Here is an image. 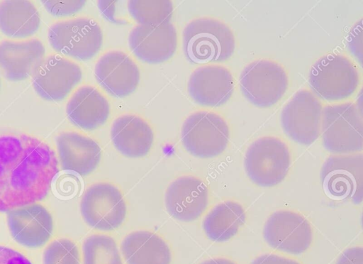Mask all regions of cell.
I'll return each mask as SVG.
<instances>
[{
	"label": "cell",
	"mask_w": 363,
	"mask_h": 264,
	"mask_svg": "<svg viewBox=\"0 0 363 264\" xmlns=\"http://www.w3.org/2000/svg\"><path fill=\"white\" fill-rule=\"evenodd\" d=\"M59 172L54 150L31 135L0 132V211L44 199Z\"/></svg>",
	"instance_id": "6da1fadb"
},
{
	"label": "cell",
	"mask_w": 363,
	"mask_h": 264,
	"mask_svg": "<svg viewBox=\"0 0 363 264\" xmlns=\"http://www.w3.org/2000/svg\"><path fill=\"white\" fill-rule=\"evenodd\" d=\"M182 45L189 61L201 65L228 60L235 51V40L225 23L201 17L186 24L182 33Z\"/></svg>",
	"instance_id": "7a4b0ae2"
},
{
	"label": "cell",
	"mask_w": 363,
	"mask_h": 264,
	"mask_svg": "<svg viewBox=\"0 0 363 264\" xmlns=\"http://www.w3.org/2000/svg\"><path fill=\"white\" fill-rule=\"evenodd\" d=\"M320 133L324 148L337 154L362 151V111L352 102L328 104L323 108Z\"/></svg>",
	"instance_id": "3957f363"
},
{
	"label": "cell",
	"mask_w": 363,
	"mask_h": 264,
	"mask_svg": "<svg viewBox=\"0 0 363 264\" xmlns=\"http://www.w3.org/2000/svg\"><path fill=\"white\" fill-rule=\"evenodd\" d=\"M359 83L360 74L356 65L339 53H329L320 57L308 74L311 89L327 101H338L350 97Z\"/></svg>",
	"instance_id": "277c9868"
},
{
	"label": "cell",
	"mask_w": 363,
	"mask_h": 264,
	"mask_svg": "<svg viewBox=\"0 0 363 264\" xmlns=\"http://www.w3.org/2000/svg\"><path fill=\"white\" fill-rule=\"evenodd\" d=\"M291 163L287 145L275 136H263L247 148L244 158L250 180L261 187H272L286 177Z\"/></svg>",
	"instance_id": "5b68a950"
},
{
	"label": "cell",
	"mask_w": 363,
	"mask_h": 264,
	"mask_svg": "<svg viewBox=\"0 0 363 264\" xmlns=\"http://www.w3.org/2000/svg\"><path fill=\"white\" fill-rule=\"evenodd\" d=\"M127 204L121 189L109 182L91 184L80 201V212L91 228L108 232L121 227L127 216Z\"/></svg>",
	"instance_id": "8992f818"
},
{
	"label": "cell",
	"mask_w": 363,
	"mask_h": 264,
	"mask_svg": "<svg viewBox=\"0 0 363 264\" xmlns=\"http://www.w3.org/2000/svg\"><path fill=\"white\" fill-rule=\"evenodd\" d=\"M51 47L57 53L79 60L92 58L103 44V33L99 23L86 17L60 21L48 31Z\"/></svg>",
	"instance_id": "52a82bcc"
},
{
	"label": "cell",
	"mask_w": 363,
	"mask_h": 264,
	"mask_svg": "<svg viewBox=\"0 0 363 264\" xmlns=\"http://www.w3.org/2000/svg\"><path fill=\"white\" fill-rule=\"evenodd\" d=\"M230 130L225 120L219 114L199 111L190 114L181 129V141L192 155L210 158L221 154L227 148Z\"/></svg>",
	"instance_id": "ba28073f"
},
{
	"label": "cell",
	"mask_w": 363,
	"mask_h": 264,
	"mask_svg": "<svg viewBox=\"0 0 363 264\" xmlns=\"http://www.w3.org/2000/svg\"><path fill=\"white\" fill-rule=\"evenodd\" d=\"M323 190L330 199L359 204L363 199V155H333L320 170Z\"/></svg>",
	"instance_id": "9c48e42d"
},
{
	"label": "cell",
	"mask_w": 363,
	"mask_h": 264,
	"mask_svg": "<svg viewBox=\"0 0 363 264\" xmlns=\"http://www.w3.org/2000/svg\"><path fill=\"white\" fill-rule=\"evenodd\" d=\"M239 84L243 96L251 104L269 107L284 96L289 79L281 65L271 60L259 59L242 70Z\"/></svg>",
	"instance_id": "30bf717a"
},
{
	"label": "cell",
	"mask_w": 363,
	"mask_h": 264,
	"mask_svg": "<svg viewBox=\"0 0 363 264\" xmlns=\"http://www.w3.org/2000/svg\"><path fill=\"white\" fill-rule=\"evenodd\" d=\"M323 106L311 91H297L286 104L280 114L281 126L293 141L312 144L320 134Z\"/></svg>",
	"instance_id": "8fae6325"
},
{
	"label": "cell",
	"mask_w": 363,
	"mask_h": 264,
	"mask_svg": "<svg viewBox=\"0 0 363 264\" xmlns=\"http://www.w3.org/2000/svg\"><path fill=\"white\" fill-rule=\"evenodd\" d=\"M263 237L272 248L298 255L310 247L313 230L308 221L299 213L279 210L267 219Z\"/></svg>",
	"instance_id": "7c38bea8"
},
{
	"label": "cell",
	"mask_w": 363,
	"mask_h": 264,
	"mask_svg": "<svg viewBox=\"0 0 363 264\" xmlns=\"http://www.w3.org/2000/svg\"><path fill=\"white\" fill-rule=\"evenodd\" d=\"M80 67L60 55L45 57L31 75L32 84L39 96L48 101H60L80 82Z\"/></svg>",
	"instance_id": "4fadbf2b"
},
{
	"label": "cell",
	"mask_w": 363,
	"mask_h": 264,
	"mask_svg": "<svg viewBox=\"0 0 363 264\" xmlns=\"http://www.w3.org/2000/svg\"><path fill=\"white\" fill-rule=\"evenodd\" d=\"M208 203L207 185L194 175H182L176 178L169 185L164 194V204L168 213L182 222L199 219Z\"/></svg>",
	"instance_id": "5bb4252c"
},
{
	"label": "cell",
	"mask_w": 363,
	"mask_h": 264,
	"mask_svg": "<svg viewBox=\"0 0 363 264\" xmlns=\"http://www.w3.org/2000/svg\"><path fill=\"white\" fill-rule=\"evenodd\" d=\"M128 44L143 62L159 63L169 60L177 46V34L170 22L158 25L138 24L130 32Z\"/></svg>",
	"instance_id": "9a60e30c"
},
{
	"label": "cell",
	"mask_w": 363,
	"mask_h": 264,
	"mask_svg": "<svg viewBox=\"0 0 363 264\" xmlns=\"http://www.w3.org/2000/svg\"><path fill=\"white\" fill-rule=\"evenodd\" d=\"M7 224L12 238L28 248L43 246L53 231L51 214L44 206L35 203L9 211Z\"/></svg>",
	"instance_id": "2e32d148"
},
{
	"label": "cell",
	"mask_w": 363,
	"mask_h": 264,
	"mask_svg": "<svg viewBox=\"0 0 363 264\" xmlns=\"http://www.w3.org/2000/svg\"><path fill=\"white\" fill-rule=\"evenodd\" d=\"M94 75L99 84L116 97L132 93L140 76L137 64L129 55L119 50L109 51L101 55L96 63Z\"/></svg>",
	"instance_id": "e0dca14e"
},
{
	"label": "cell",
	"mask_w": 363,
	"mask_h": 264,
	"mask_svg": "<svg viewBox=\"0 0 363 264\" xmlns=\"http://www.w3.org/2000/svg\"><path fill=\"white\" fill-rule=\"evenodd\" d=\"M234 79L226 67L218 65L199 67L191 74L187 91L196 104L216 107L225 104L234 90Z\"/></svg>",
	"instance_id": "ac0fdd59"
},
{
	"label": "cell",
	"mask_w": 363,
	"mask_h": 264,
	"mask_svg": "<svg viewBox=\"0 0 363 264\" xmlns=\"http://www.w3.org/2000/svg\"><path fill=\"white\" fill-rule=\"evenodd\" d=\"M55 141L58 161L63 170L85 177L98 167L101 149L94 139L76 131H64Z\"/></svg>",
	"instance_id": "d6986e66"
},
{
	"label": "cell",
	"mask_w": 363,
	"mask_h": 264,
	"mask_svg": "<svg viewBox=\"0 0 363 264\" xmlns=\"http://www.w3.org/2000/svg\"><path fill=\"white\" fill-rule=\"evenodd\" d=\"M45 49L37 38L0 42V69L10 81L31 76L45 58Z\"/></svg>",
	"instance_id": "ffe728a7"
},
{
	"label": "cell",
	"mask_w": 363,
	"mask_h": 264,
	"mask_svg": "<svg viewBox=\"0 0 363 264\" xmlns=\"http://www.w3.org/2000/svg\"><path fill=\"white\" fill-rule=\"evenodd\" d=\"M111 139L116 150L128 158L146 155L152 147L154 133L143 118L125 114L116 118L111 127Z\"/></svg>",
	"instance_id": "44dd1931"
},
{
	"label": "cell",
	"mask_w": 363,
	"mask_h": 264,
	"mask_svg": "<svg viewBox=\"0 0 363 264\" xmlns=\"http://www.w3.org/2000/svg\"><path fill=\"white\" fill-rule=\"evenodd\" d=\"M66 113L76 126L91 131L102 126L108 119L110 106L106 98L94 87L84 85L69 98Z\"/></svg>",
	"instance_id": "7402d4cb"
},
{
	"label": "cell",
	"mask_w": 363,
	"mask_h": 264,
	"mask_svg": "<svg viewBox=\"0 0 363 264\" xmlns=\"http://www.w3.org/2000/svg\"><path fill=\"white\" fill-rule=\"evenodd\" d=\"M120 251L126 264H170L172 254L167 242L157 233L137 230L121 241Z\"/></svg>",
	"instance_id": "603a6c76"
},
{
	"label": "cell",
	"mask_w": 363,
	"mask_h": 264,
	"mask_svg": "<svg viewBox=\"0 0 363 264\" xmlns=\"http://www.w3.org/2000/svg\"><path fill=\"white\" fill-rule=\"evenodd\" d=\"M40 18L35 6L26 0H5L0 2V30L6 35L24 38L39 28Z\"/></svg>",
	"instance_id": "cb8c5ba5"
},
{
	"label": "cell",
	"mask_w": 363,
	"mask_h": 264,
	"mask_svg": "<svg viewBox=\"0 0 363 264\" xmlns=\"http://www.w3.org/2000/svg\"><path fill=\"white\" fill-rule=\"evenodd\" d=\"M245 219V211L240 204L225 201L208 212L203 221V229L210 240L224 242L238 233Z\"/></svg>",
	"instance_id": "d4e9b609"
},
{
	"label": "cell",
	"mask_w": 363,
	"mask_h": 264,
	"mask_svg": "<svg viewBox=\"0 0 363 264\" xmlns=\"http://www.w3.org/2000/svg\"><path fill=\"white\" fill-rule=\"evenodd\" d=\"M83 264H124L116 240L106 233H93L82 243Z\"/></svg>",
	"instance_id": "484cf974"
},
{
	"label": "cell",
	"mask_w": 363,
	"mask_h": 264,
	"mask_svg": "<svg viewBox=\"0 0 363 264\" xmlns=\"http://www.w3.org/2000/svg\"><path fill=\"white\" fill-rule=\"evenodd\" d=\"M127 6L130 16L139 24L169 22L173 11V4L169 0H130Z\"/></svg>",
	"instance_id": "4316f807"
},
{
	"label": "cell",
	"mask_w": 363,
	"mask_h": 264,
	"mask_svg": "<svg viewBox=\"0 0 363 264\" xmlns=\"http://www.w3.org/2000/svg\"><path fill=\"white\" fill-rule=\"evenodd\" d=\"M78 246L72 240L62 238L50 243L43 253V264H80Z\"/></svg>",
	"instance_id": "83f0119b"
},
{
	"label": "cell",
	"mask_w": 363,
	"mask_h": 264,
	"mask_svg": "<svg viewBox=\"0 0 363 264\" xmlns=\"http://www.w3.org/2000/svg\"><path fill=\"white\" fill-rule=\"evenodd\" d=\"M45 9L55 16L72 15L82 9L85 1H41Z\"/></svg>",
	"instance_id": "f1b7e54d"
},
{
	"label": "cell",
	"mask_w": 363,
	"mask_h": 264,
	"mask_svg": "<svg viewBox=\"0 0 363 264\" xmlns=\"http://www.w3.org/2000/svg\"><path fill=\"white\" fill-rule=\"evenodd\" d=\"M362 21L359 20L351 29L349 35L347 44L349 49L352 54L362 63Z\"/></svg>",
	"instance_id": "f546056e"
},
{
	"label": "cell",
	"mask_w": 363,
	"mask_h": 264,
	"mask_svg": "<svg viewBox=\"0 0 363 264\" xmlns=\"http://www.w3.org/2000/svg\"><path fill=\"white\" fill-rule=\"evenodd\" d=\"M0 264H32L20 252L4 246H0Z\"/></svg>",
	"instance_id": "4dcf8cb0"
},
{
	"label": "cell",
	"mask_w": 363,
	"mask_h": 264,
	"mask_svg": "<svg viewBox=\"0 0 363 264\" xmlns=\"http://www.w3.org/2000/svg\"><path fill=\"white\" fill-rule=\"evenodd\" d=\"M336 264H363V248L354 246L345 250Z\"/></svg>",
	"instance_id": "1f68e13d"
},
{
	"label": "cell",
	"mask_w": 363,
	"mask_h": 264,
	"mask_svg": "<svg viewBox=\"0 0 363 264\" xmlns=\"http://www.w3.org/2000/svg\"><path fill=\"white\" fill-rule=\"evenodd\" d=\"M251 264H300L296 260L277 254L266 253L256 258Z\"/></svg>",
	"instance_id": "d6a6232c"
},
{
	"label": "cell",
	"mask_w": 363,
	"mask_h": 264,
	"mask_svg": "<svg viewBox=\"0 0 363 264\" xmlns=\"http://www.w3.org/2000/svg\"><path fill=\"white\" fill-rule=\"evenodd\" d=\"M116 1H98V6L102 15L109 21L117 22L116 16Z\"/></svg>",
	"instance_id": "836d02e7"
},
{
	"label": "cell",
	"mask_w": 363,
	"mask_h": 264,
	"mask_svg": "<svg viewBox=\"0 0 363 264\" xmlns=\"http://www.w3.org/2000/svg\"><path fill=\"white\" fill-rule=\"evenodd\" d=\"M200 264H236L231 260L225 258H214L206 260Z\"/></svg>",
	"instance_id": "e575fe53"
}]
</instances>
